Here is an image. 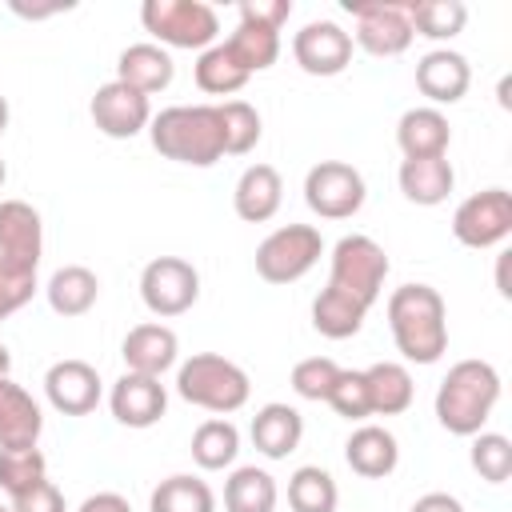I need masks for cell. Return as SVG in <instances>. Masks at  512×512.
I'll use <instances>...</instances> for the list:
<instances>
[{"mask_svg":"<svg viewBox=\"0 0 512 512\" xmlns=\"http://www.w3.org/2000/svg\"><path fill=\"white\" fill-rule=\"evenodd\" d=\"M324 240L312 224H284L272 236L260 240L256 248V272L268 284H292L304 272H312V264L320 260Z\"/></svg>","mask_w":512,"mask_h":512,"instance_id":"7","label":"cell"},{"mask_svg":"<svg viewBox=\"0 0 512 512\" xmlns=\"http://www.w3.org/2000/svg\"><path fill=\"white\" fill-rule=\"evenodd\" d=\"M408 24H412V36L452 40V36L464 32L468 8L460 0H412L408 4Z\"/></svg>","mask_w":512,"mask_h":512,"instance_id":"29","label":"cell"},{"mask_svg":"<svg viewBox=\"0 0 512 512\" xmlns=\"http://www.w3.org/2000/svg\"><path fill=\"white\" fill-rule=\"evenodd\" d=\"M344 8L356 16V44L368 56H400L412 44L408 4H400V0H348Z\"/></svg>","mask_w":512,"mask_h":512,"instance_id":"10","label":"cell"},{"mask_svg":"<svg viewBox=\"0 0 512 512\" xmlns=\"http://www.w3.org/2000/svg\"><path fill=\"white\" fill-rule=\"evenodd\" d=\"M40 252H44L40 212L24 200H0V256L36 268Z\"/></svg>","mask_w":512,"mask_h":512,"instance_id":"16","label":"cell"},{"mask_svg":"<svg viewBox=\"0 0 512 512\" xmlns=\"http://www.w3.org/2000/svg\"><path fill=\"white\" fill-rule=\"evenodd\" d=\"M44 292H48V304H52L56 316H84L100 296V280L84 264H64V268L52 272Z\"/></svg>","mask_w":512,"mask_h":512,"instance_id":"26","label":"cell"},{"mask_svg":"<svg viewBox=\"0 0 512 512\" xmlns=\"http://www.w3.org/2000/svg\"><path fill=\"white\" fill-rule=\"evenodd\" d=\"M88 112H92V124L104 136H112V140H132L136 132H144L152 124L148 96H140L136 88H128L120 80L100 84L96 96H92V104H88Z\"/></svg>","mask_w":512,"mask_h":512,"instance_id":"12","label":"cell"},{"mask_svg":"<svg viewBox=\"0 0 512 512\" xmlns=\"http://www.w3.org/2000/svg\"><path fill=\"white\" fill-rule=\"evenodd\" d=\"M144 28L168 48H212L220 20L204 0H144Z\"/></svg>","mask_w":512,"mask_h":512,"instance_id":"5","label":"cell"},{"mask_svg":"<svg viewBox=\"0 0 512 512\" xmlns=\"http://www.w3.org/2000/svg\"><path fill=\"white\" fill-rule=\"evenodd\" d=\"M112 416L124 424V428H152L164 408H168V392L156 376H140V372H124L116 384H112Z\"/></svg>","mask_w":512,"mask_h":512,"instance_id":"15","label":"cell"},{"mask_svg":"<svg viewBox=\"0 0 512 512\" xmlns=\"http://www.w3.org/2000/svg\"><path fill=\"white\" fill-rule=\"evenodd\" d=\"M364 384H368L372 416H400L412 404V376L396 360H380V364L364 368Z\"/></svg>","mask_w":512,"mask_h":512,"instance_id":"28","label":"cell"},{"mask_svg":"<svg viewBox=\"0 0 512 512\" xmlns=\"http://www.w3.org/2000/svg\"><path fill=\"white\" fill-rule=\"evenodd\" d=\"M220 128H224V156H244L260 140V112L248 100H224L216 104Z\"/></svg>","mask_w":512,"mask_h":512,"instance_id":"36","label":"cell"},{"mask_svg":"<svg viewBox=\"0 0 512 512\" xmlns=\"http://www.w3.org/2000/svg\"><path fill=\"white\" fill-rule=\"evenodd\" d=\"M364 316H368V308H364L360 300H352L348 292L332 288V284L312 300V328H316L320 336H328V340H348V336H356L360 324H364Z\"/></svg>","mask_w":512,"mask_h":512,"instance_id":"27","label":"cell"},{"mask_svg":"<svg viewBox=\"0 0 512 512\" xmlns=\"http://www.w3.org/2000/svg\"><path fill=\"white\" fill-rule=\"evenodd\" d=\"M384 276H388V256H384V248L372 236L352 232V236L336 240V248H332V276H328L332 288H340L352 300H360L364 308H372L380 300Z\"/></svg>","mask_w":512,"mask_h":512,"instance_id":"6","label":"cell"},{"mask_svg":"<svg viewBox=\"0 0 512 512\" xmlns=\"http://www.w3.org/2000/svg\"><path fill=\"white\" fill-rule=\"evenodd\" d=\"M148 136H152V148L164 160H176V164L208 168V164H216L224 156V128H220L216 104L164 108L160 116H152Z\"/></svg>","mask_w":512,"mask_h":512,"instance_id":"2","label":"cell"},{"mask_svg":"<svg viewBox=\"0 0 512 512\" xmlns=\"http://www.w3.org/2000/svg\"><path fill=\"white\" fill-rule=\"evenodd\" d=\"M456 172L448 164V156H424V160H404L400 164V192L420 204V208H436L452 196Z\"/></svg>","mask_w":512,"mask_h":512,"instance_id":"25","label":"cell"},{"mask_svg":"<svg viewBox=\"0 0 512 512\" xmlns=\"http://www.w3.org/2000/svg\"><path fill=\"white\" fill-rule=\"evenodd\" d=\"M304 200L320 220H348L364 208V176L344 160H320L304 176Z\"/></svg>","mask_w":512,"mask_h":512,"instance_id":"8","label":"cell"},{"mask_svg":"<svg viewBox=\"0 0 512 512\" xmlns=\"http://www.w3.org/2000/svg\"><path fill=\"white\" fill-rule=\"evenodd\" d=\"M8 368H12V356H8V348L0 344V376H8Z\"/></svg>","mask_w":512,"mask_h":512,"instance_id":"46","label":"cell"},{"mask_svg":"<svg viewBox=\"0 0 512 512\" xmlns=\"http://www.w3.org/2000/svg\"><path fill=\"white\" fill-rule=\"evenodd\" d=\"M152 512H216V496L200 476H168L152 488Z\"/></svg>","mask_w":512,"mask_h":512,"instance_id":"33","label":"cell"},{"mask_svg":"<svg viewBox=\"0 0 512 512\" xmlns=\"http://www.w3.org/2000/svg\"><path fill=\"white\" fill-rule=\"evenodd\" d=\"M0 512H12V508H0Z\"/></svg>","mask_w":512,"mask_h":512,"instance_id":"49","label":"cell"},{"mask_svg":"<svg viewBox=\"0 0 512 512\" xmlns=\"http://www.w3.org/2000/svg\"><path fill=\"white\" fill-rule=\"evenodd\" d=\"M176 392L196 404V408H208V412H236L248 404V372L216 352H196L180 364L176 372Z\"/></svg>","mask_w":512,"mask_h":512,"instance_id":"4","label":"cell"},{"mask_svg":"<svg viewBox=\"0 0 512 512\" xmlns=\"http://www.w3.org/2000/svg\"><path fill=\"white\" fill-rule=\"evenodd\" d=\"M240 452V432L232 420H204L196 432H192V460L204 468V472H220L236 460Z\"/></svg>","mask_w":512,"mask_h":512,"instance_id":"32","label":"cell"},{"mask_svg":"<svg viewBox=\"0 0 512 512\" xmlns=\"http://www.w3.org/2000/svg\"><path fill=\"white\" fill-rule=\"evenodd\" d=\"M292 56L308 76H340L352 60V36L332 20H312L292 36Z\"/></svg>","mask_w":512,"mask_h":512,"instance_id":"13","label":"cell"},{"mask_svg":"<svg viewBox=\"0 0 512 512\" xmlns=\"http://www.w3.org/2000/svg\"><path fill=\"white\" fill-rule=\"evenodd\" d=\"M396 144L404 160H424V156H444L452 144L448 116L440 108H408L396 124Z\"/></svg>","mask_w":512,"mask_h":512,"instance_id":"21","label":"cell"},{"mask_svg":"<svg viewBox=\"0 0 512 512\" xmlns=\"http://www.w3.org/2000/svg\"><path fill=\"white\" fill-rule=\"evenodd\" d=\"M224 44H228V52L240 60V68H244L248 76L272 68L276 56H280V32H276V28H264V24H248V20H240L236 32H232Z\"/></svg>","mask_w":512,"mask_h":512,"instance_id":"31","label":"cell"},{"mask_svg":"<svg viewBox=\"0 0 512 512\" xmlns=\"http://www.w3.org/2000/svg\"><path fill=\"white\" fill-rule=\"evenodd\" d=\"M472 84V68L460 52L436 48L428 56H420L416 64V88L432 100V104H456Z\"/></svg>","mask_w":512,"mask_h":512,"instance_id":"18","label":"cell"},{"mask_svg":"<svg viewBox=\"0 0 512 512\" xmlns=\"http://www.w3.org/2000/svg\"><path fill=\"white\" fill-rule=\"evenodd\" d=\"M336 500H340L336 480L324 468L304 464V468L292 472V480H288V504H292V512H336Z\"/></svg>","mask_w":512,"mask_h":512,"instance_id":"35","label":"cell"},{"mask_svg":"<svg viewBox=\"0 0 512 512\" xmlns=\"http://www.w3.org/2000/svg\"><path fill=\"white\" fill-rule=\"evenodd\" d=\"M472 468L488 484H504L512 476V444L500 432H476L472 440Z\"/></svg>","mask_w":512,"mask_h":512,"instance_id":"38","label":"cell"},{"mask_svg":"<svg viewBox=\"0 0 512 512\" xmlns=\"http://www.w3.org/2000/svg\"><path fill=\"white\" fill-rule=\"evenodd\" d=\"M328 404H332V412L344 416V420H364V416H372V400H368L364 372L340 368V376H336V384H332V392H328Z\"/></svg>","mask_w":512,"mask_h":512,"instance_id":"40","label":"cell"},{"mask_svg":"<svg viewBox=\"0 0 512 512\" xmlns=\"http://www.w3.org/2000/svg\"><path fill=\"white\" fill-rule=\"evenodd\" d=\"M196 84L200 92H212V96H232L248 84V72L240 68V60L228 52V44H212L200 52L196 60Z\"/></svg>","mask_w":512,"mask_h":512,"instance_id":"34","label":"cell"},{"mask_svg":"<svg viewBox=\"0 0 512 512\" xmlns=\"http://www.w3.org/2000/svg\"><path fill=\"white\" fill-rule=\"evenodd\" d=\"M224 508L228 512H272L276 508V480L256 464L236 468L224 484Z\"/></svg>","mask_w":512,"mask_h":512,"instance_id":"30","label":"cell"},{"mask_svg":"<svg viewBox=\"0 0 512 512\" xmlns=\"http://www.w3.org/2000/svg\"><path fill=\"white\" fill-rule=\"evenodd\" d=\"M292 16V4L288 0H244L240 4V20L248 24H264V28H284V20Z\"/></svg>","mask_w":512,"mask_h":512,"instance_id":"43","label":"cell"},{"mask_svg":"<svg viewBox=\"0 0 512 512\" xmlns=\"http://www.w3.org/2000/svg\"><path fill=\"white\" fill-rule=\"evenodd\" d=\"M512 232V192L508 188H484L468 196L452 216V236L464 248H492L508 240Z\"/></svg>","mask_w":512,"mask_h":512,"instance_id":"11","label":"cell"},{"mask_svg":"<svg viewBox=\"0 0 512 512\" xmlns=\"http://www.w3.org/2000/svg\"><path fill=\"white\" fill-rule=\"evenodd\" d=\"M172 76H176V64L160 44H128L116 60V80L136 88L140 96L164 92L172 84Z\"/></svg>","mask_w":512,"mask_h":512,"instance_id":"23","label":"cell"},{"mask_svg":"<svg viewBox=\"0 0 512 512\" xmlns=\"http://www.w3.org/2000/svg\"><path fill=\"white\" fill-rule=\"evenodd\" d=\"M32 292H36V268L0 256V320L20 312L32 300Z\"/></svg>","mask_w":512,"mask_h":512,"instance_id":"41","label":"cell"},{"mask_svg":"<svg viewBox=\"0 0 512 512\" xmlns=\"http://www.w3.org/2000/svg\"><path fill=\"white\" fill-rule=\"evenodd\" d=\"M176 352H180V340L168 324H136L120 344V356H124L128 372L156 376V380L176 364Z\"/></svg>","mask_w":512,"mask_h":512,"instance_id":"17","label":"cell"},{"mask_svg":"<svg viewBox=\"0 0 512 512\" xmlns=\"http://www.w3.org/2000/svg\"><path fill=\"white\" fill-rule=\"evenodd\" d=\"M340 376V364L328 360V356H308L292 368V392L304 396V400H328L332 384Z\"/></svg>","mask_w":512,"mask_h":512,"instance_id":"39","label":"cell"},{"mask_svg":"<svg viewBox=\"0 0 512 512\" xmlns=\"http://www.w3.org/2000/svg\"><path fill=\"white\" fill-rule=\"evenodd\" d=\"M280 200H284V180L272 164H252L240 172L236 180V192H232V204H236V216L248 220V224H264L280 212Z\"/></svg>","mask_w":512,"mask_h":512,"instance_id":"20","label":"cell"},{"mask_svg":"<svg viewBox=\"0 0 512 512\" xmlns=\"http://www.w3.org/2000/svg\"><path fill=\"white\" fill-rule=\"evenodd\" d=\"M48 480V460L40 448H0V488L12 496Z\"/></svg>","mask_w":512,"mask_h":512,"instance_id":"37","label":"cell"},{"mask_svg":"<svg viewBox=\"0 0 512 512\" xmlns=\"http://www.w3.org/2000/svg\"><path fill=\"white\" fill-rule=\"evenodd\" d=\"M200 296V272L180 256H156L140 272V300L152 316H180Z\"/></svg>","mask_w":512,"mask_h":512,"instance_id":"9","label":"cell"},{"mask_svg":"<svg viewBox=\"0 0 512 512\" xmlns=\"http://www.w3.org/2000/svg\"><path fill=\"white\" fill-rule=\"evenodd\" d=\"M48 404L64 416H88L100 404V376L84 360H56L44 376Z\"/></svg>","mask_w":512,"mask_h":512,"instance_id":"14","label":"cell"},{"mask_svg":"<svg viewBox=\"0 0 512 512\" xmlns=\"http://www.w3.org/2000/svg\"><path fill=\"white\" fill-rule=\"evenodd\" d=\"M300 436H304V420H300V412L292 404L272 400L252 416V444L268 460H284L288 452H296Z\"/></svg>","mask_w":512,"mask_h":512,"instance_id":"24","label":"cell"},{"mask_svg":"<svg viewBox=\"0 0 512 512\" xmlns=\"http://www.w3.org/2000/svg\"><path fill=\"white\" fill-rule=\"evenodd\" d=\"M4 176H8V168H4V160H0V184H4Z\"/></svg>","mask_w":512,"mask_h":512,"instance_id":"48","label":"cell"},{"mask_svg":"<svg viewBox=\"0 0 512 512\" xmlns=\"http://www.w3.org/2000/svg\"><path fill=\"white\" fill-rule=\"evenodd\" d=\"M40 428V404L16 380L0 376V448H36Z\"/></svg>","mask_w":512,"mask_h":512,"instance_id":"19","label":"cell"},{"mask_svg":"<svg viewBox=\"0 0 512 512\" xmlns=\"http://www.w3.org/2000/svg\"><path fill=\"white\" fill-rule=\"evenodd\" d=\"M344 460H348V468H352L356 476H364V480H384V476H392V468L400 464V448H396V436H392L388 428L364 424V428H356V432L348 436Z\"/></svg>","mask_w":512,"mask_h":512,"instance_id":"22","label":"cell"},{"mask_svg":"<svg viewBox=\"0 0 512 512\" xmlns=\"http://www.w3.org/2000/svg\"><path fill=\"white\" fill-rule=\"evenodd\" d=\"M500 400V372L488 360H460L436 388V420L452 436H476Z\"/></svg>","mask_w":512,"mask_h":512,"instance_id":"3","label":"cell"},{"mask_svg":"<svg viewBox=\"0 0 512 512\" xmlns=\"http://www.w3.org/2000/svg\"><path fill=\"white\" fill-rule=\"evenodd\" d=\"M412 512H464V504L456 496H448V492H424L412 504Z\"/></svg>","mask_w":512,"mask_h":512,"instance_id":"45","label":"cell"},{"mask_svg":"<svg viewBox=\"0 0 512 512\" xmlns=\"http://www.w3.org/2000/svg\"><path fill=\"white\" fill-rule=\"evenodd\" d=\"M12 512H64V496L52 480H40L28 492L12 496Z\"/></svg>","mask_w":512,"mask_h":512,"instance_id":"42","label":"cell"},{"mask_svg":"<svg viewBox=\"0 0 512 512\" xmlns=\"http://www.w3.org/2000/svg\"><path fill=\"white\" fill-rule=\"evenodd\" d=\"M4 128H8V100L0 96V136H4Z\"/></svg>","mask_w":512,"mask_h":512,"instance_id":"47","label":"cell"},{"mask_svg":"<svg viewBox=\"0 0 512 512\" xmlns=\"http://www.w3.org/2000/svg\"><path fill=\"white\" fill-rule=\"evenodd\" d=\"M388 328L404 360L436 364L448 348V312L444 296L432 284H400L388 296Z\"/></svg>","mask_w":512,"mask_h":512,"instance_id":"1","label":"cell"},{"mask_svg":"<svg viewBox=\"0 0 512 512\" xmlns=\"http://www.w3.org/2000/svg\"><path fill=\"white\" fill-rule=\"evenodd\" d=\"M76 512H132V504H128L120 492H96V496H88Z\"/></svg>","mask_w":512,"mask_h":512,"instance_id":"44","label":"cell"}]
</instances>
